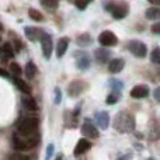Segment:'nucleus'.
I'll return each mask as SVG.
<instances>
[{
	"instance_id": "9d476101",
	"label": "nucleus",
	"mask_w": 160,
	"mask_h": 160,
	"mask_svg": "<svg viewBox=\"0 0 160 160\" xmlns=\"http://www.w3.org/2000/svg\"><path fill=\"white\" fill-rule=\"evenodd\" d=\"M91 149V142H88V138H82L78 141V143H76L75 146V150H73V155L75 156H82L83 153H86L87 150Z\"/></svg>"
},
{
	"instance_id": "473e14b6",
	"label": "nucleus",
	"mask_w": 160,
	"mask_h": 160,
	"mask_svg": "<svg viewBox=\"0 0 160 160\" xmlns=\"http://www.w3.org/2000/svg\"><path fill=\"white\" fill-rule=\"evenodd\" d=\"M52 155H53V145L51 143V145H48V148H47V158H45V160H49L52 158Z\"/></svg>"
},
{
	"instance_id": "dca6fc26",
	"label": "nucleus",
	"mask_w": 160,
	"mask_h": 160,
	"mask_svg": "<svg viewBox=\"0 0 160 160\" xmlns=\"http://www.w3.org/2000/svg\"><path fill=\"white\" fill-rule=\"evenodd\" d=\"M68 48H69V38H68V37H62L58 41V44H56V56L62 58V56L66 53Z\"/></svg>"
},
{
	"instance_id": "b1692460",
	"label": "nucleus",
	"mask_w": 160,
	"mask_h": 160,
	"mask_svg": "<svg viewBox=\"0 0 160 160\" xmlns=\"http://www.w3.org/2000/svg\"><path fill=\"white\" fill-rule=\"evenodd\" d=\"M110 84H111L112 91H117V93H121L122 88H124V82H121V80H118V79H111Z\"/></svg>"
},
{
	"instance_id": "393cba45",
	"label": "nucleus",
	"mask_w": 160,
	"mask_h": 160,
	"mask_svg": "<svg viewBox=\"0 0 160 160\" xmlns=\"http://www.w3.org/2000/svg\"><path fill=\"white\" fill-rule=\"evenodd\" d=\"M28 16H30L31 20H34V21H42L44 20V16H42L41 13H39L38 10H35V8H30L28 10Z\"/></svg>"
},
{
	"instance_id": "39448f33",
	"label": "nucleus",
	"mask_w": 160,
	"mask_h": 160,
	"mask_svg": "<svg viewBox=\"0 0 160 160\" xmlns=\"http://www.w3.org/2000/svg\"><path fill=\"white\" fill-rule=\"evenodd\" d=\"M87 88H88V83L86 82V80L76 79L69 83L66 91H68V96L69 97H79L80 94H83Z\"/></svg>"
},
{
	"instance_id": "bb28decb",
	"label": "nucleus",
	"mask_w": 160,
	"mask_h": 160,
	"mask_svg": "<svg viewBox=\"0 0 160 160\" xmlns=\"http://www.w3.org/2000/svg\"><path fill=\"white\" fill-rule=\"evenodd\" d=\"M119 96H121V93H117V91H112L111 94H108V97H107V100H105V102H107L108 105L115 104V102H118Z\"/></svg>"
},
{
	"instance_id": "f3484780",
	"label": "nucleus",
	"mask_w": 160,
	"mask_h": 160,
	"mask_svg": "<svg viewBox=\"0 0 160 160\" xmlns=\"http://www.w3.org/2000/svg\"><path fill=\"white\" fill-rule=\"evenodd\" d=\"M94 58L98 63H107L110 61V52L104 48H98V49L94 51Z\"/></svg>"
},
{
	"instance_id": "4468645a",
	"label": "nucleus",
	"mask_w": 160,
	"mask_h": 160,
	"mask_svg": "<svg viewBox=\"0 0 160 160\" xmlns=\"http://www.w3.org/2000/svg\"><path fill=\"white\" fill-rule=\"evenodd\" d=\"M124 66H125L124 59L114 58V59H111V61L108 62V72L112 73V75H117V73H119L122 69H124Z\"/></svg>"
},
{
	"instance_id": "7c9ffc66",
	"label": "nucleus",
	"mask_w": 160,
	"mask_h": 160,
	"mask_svg": "<svg viewBox=\"0 0 160 160\" xmlns=\"http://www.w3.org/2000/svg\"><path fill=\"white\" fill-rule=\"evenodd\" d=\"M8 160H31L28 156L22 155V153H13L8 156Z\"/></svg>"
},
{
	"instance_id": "c9c22d12",
	"label": "nucleus",
	"mask_w": 160,
	"mask_h": 160,
	"mask_svg": "<svg viewBox=\"0 0 160 160\" xmlns=\"http://www.w3.org/2000/svg\"><path fill=\"white\" fill-rule=\"evenodd\" d=\"M132 159V153H127V155L121 156V158H118L117 160H131Z\"/></svg>"
},
{
	"instance_id": "e433bc0d",
	"label": "nucleus",
	"mask_w": 160,
	"mask_h": 160,
	"mask_svg": "<svg viewBox=\"0 0 160 160\" xmlns=\"http://www.w3.org/2000/svg\"><path fill=\"white\" fill-rule=\"evenodd\" d=\"M149 3H152L155 6H160V0H149Z\"/></svg>"
},
{
	"instance_id": "f8f14e48",
	"label": "nucleus",
	"mask_w": 160,
	"mask_h": 160,
	"mask_svg": "<svg viewBox=\"0 0 160 160\" xmlns=\"http://www.w3.org/2000/svg\"><path fill=\"white\" fill-rule=\"evenodd\" d=\"M24 34H25V37H27L30 41L37 42L38 39H41L42 35H44V31L39 30V28H37V27H25L24 28Z\"/></svg>"
},
{
	"instance_id": "c756f323",
	"label": "nucleus",
	"mask_w": 160,
	"mask_h": 160,
	"mask_svg": "<svg viewBox=\"0 0 160 160\" xmlns=\"http://www.w3.org/2000/svg\"><path fill=\"white\" fill-rule=\"evenodd\" d=\"M91 2H93V0H76L75 4H76V7H78L79 10H84V8L87 7Z\"/></svg>"
},
{
	"instance_id": "423d86ee",
	"label": "nucleus",
	"mask_w": 160,
	"mask_h": 160,
	"mask_svg": "<svg viewBox=\"0 0 160 160\" xmlns=\"http://www.w3.org/2000/svg\"><path fill=\"white\" fill-rule=\"evenodd\" d=\"M127 48L133 56H136V58L142 59L148 55V47L143 44V42L138 41V39H132V41H129L128 45H127Z\"/></svg>"
},
{
	"instance_id": "7ed1b4c3",
	"label": "nucleus",
	"mask_w": 160,
	"mask_h": 160,
	"mask_svg": "<svg viewBox=\"0 0 160 160\" xmlns=\"http://www.w3.org/2000/svg\"><path fill=\"white\" fill-rule=\"evenodd\" d=\"M39 142V136L37 135L35 138H31L28 136L27 139H22V136L20 138L18 133L13 136V148L17 150V152H24V150H30L32 148H35Z\"/></svg>"
},
{
	"instance_id": "412c9836",
	"label": "nucleus",
	"mask_w": 160,
	"mask_h": 160,
	"mask_svg": "<svg viewBox=\"0 0 160 160\" xmlns=\"http://www.w3.org/2000/svg\"><path fill=\"white\" fill-rule=\"evenodd\" d=\"M146 18L148 20H160V7L155 6L146 10Z\"/></svg>"
},
{
	"instance_id": "1a4fd4ad",
	"label": "nucleus",
	"mask_w": 160,
	"mask_h": 160,
	"mask_svg": "<svg viewBox=\"0 0 160 160\" xmlns=\"http://www.w3.org/2000/svg\"><path fill=\"white\" fill-rule=\"evenodd\" d=\"M150 93V88L149 86L146 84H138L131 90V97L132 98H136V100H141V98H146Z\"/></svg>"
},
{
	"instance_id": "20e7f679",
	"label": "nucleus",
	"mask_w": 160,
	"mask_h": 160,
	"mask_svg": "<svg viewBox=\"0 0 160 160\" xmlns=\"http://www.w3.org/2000/svg\"><path fill=\"white\" fill-rule=\"evenodd\" d=\"M105 8H107V10L112 14V17L115 20L125 18V17L128 16V13H129V7H128V4L125 2H119V3L111 2L110 4H107V7H105Z\"/></svg>"
},
{
	"instance_id": "a211bd4d",
	"label": "nucleus",
	"mask_w": 160,
	"mask_h": 160,
	"mask_svg": "<svg viewBox=\"0 0 160 160\" xmlns=\"http://www.w3.org/2000/svg\"><path fill=\"white\" fill-rule=\"evenodd\" d=\"M21 102H22V105H24V108H27L28 111L38 110V104H37V101L30 96V94H25V97L21 98Z\"/></svg>"
},
{
	"instance_id": "58836bf2",
	"label": "nucleus",
	"mask_w": 160,
	"mask_h": 160,
	"mask_svg": "<svg viewBox=\"0 0 160 160\" xmlns=\"http://www.w3.org/2000/svg\"><path fill=\"white\" fill-rule=\"evenodd\" d=\"M55 160H63V156H62V155H58V156L55 158Z\"/></svg>"
},
{
	"instance_id": "72a5a7b5",
	"label": "nucleus",
	"mask_w": 160,
	"mask_h": 160,
	"mask_svg": "<svg viewBox=\"0 0 160 160\" xmlns=\"http://www.w3.org/2000/svg\"><path fill=\"white\" fill-rule=\"evenodd\" d=\"M152 32L160 35V22H155V24L152 25Z\"/></svg>"
},
{
	"instance_id": "0eeeda50",
	"label": "nucleus",
	"mask_w": 160,
	"mask_h": 160,
	"mask_svg": "<svg viewBox=\"0 0 160 160\" xmlns=\"http://www.w3.org/2000/svg\"><path fill=\"white\" fill-rule=\"evenodd\" d=\"M41 48H42V55H44L45 59L49 61L51 56H52V52H53V42H52V37L49 34L44 32V35L41 37Z\"/></svg>"
},
{
	"instance_id": "4c0bfd02",
	"label": "nucleus",
	"mask_w": 160,
	"mask_h": 160,
	"mask_svg": "<svg viewBox=\"0 0 160 160\" xmlns=\"http://www.w3.org/2000/svg\"><path fill=\"white\" fill-rule=\"evenodd\" d=\"M2 76L3 78H7V72H6L4 69H2Z\"/></svg>"
},
{
	"instance_id": "cd10ccee",
	"label": "nucleus",
	"mask_w": 160,
	"mask_h": 160,
	"mask_svg": "<svg viewBox=\"0 0 160 160\" xmlns=\"http://www.w3.org/2000/svg\"><path fill=\"white\" fill-rule=\"evenodd\" d=\"M10 70L14 76H21V66H20L18 63H16V62H13V63L10 65Z\"/></svg>"
},
{
	"instance_id": "4be33fe9",
	"label": "nucleus",
	"mask_w": 160,
	"mask_h": 160,
	"mask_svg": "<svg viewBox=\"0 0 160 160\" xmlns=\"http://www.w3.org/2000/svg\"><path fill=\"white\" fill-rule=\"evenodd\" d=\"M76 42H78L79 47H88V45L93 42V39H91V35H90V34H82V35L78 37Z\"/></svg>"
},
{
	"instance_id": "f704fd0d",
	"label": "nucleus",
	"mask_w": 160,
	"mask_h": 160,
	"mask_svg": "<svg viewBox=\"0 0 160 160\" xmlns=\"http://www.w3.org/2000/svg\"><path fill=\"white\" fill-rule=\"evenodd\" d=\"M153 97H155L156 101H159V102H160V87L155 88V91H153Z\"/></svg>"
},
{
	"instance_id": "2f4dec72",
	"label": "nucleus",
	"mask_w": 160,
	"mask_h": 160,
	"mask_svg": "<svg viewBox=\"0 0 160 160\" xmlns=\"http://www.w3.org/2000/svg\"><path fill=\"white\" fill-rule=\"evenodd\" d=\"M53 101H55V104H61L62 101V91L59 87H55V97H53Z\"/></svg>"
},
{
	"instance_id": "6ab92c4d",
	"label": "nucleus",
	"mask_w": 160,
	"mask_h": 160,
	"mask_svg": "<svg viewBox=\"0 0 160 160\" xmlns=\"http://www.w3.org/2000/svg\"><path fill=\"white\" fill-rule=\"evenodd\" d=\"M13 83L17 86V88H18L21 93H24V94H31V87L24 82V80L18 79V78H14V79H13Z\"/></svg>"
},
{
	"instance_id": "c85d7f7f",
	"label": "nucleus",
	"mask_w": 160,
	"mask_h": 160,
	"mask_svg": "<svg viewBox=\"0 0 160 160\" xmlns=\"http://www.w3.org/2000/svg\"><path fill=\"white\" fill-rule=\"evenodd\" d=\"M41 3L48 8H55V7H58L59 0H41Z\"/></svg>"
},
{
	"instance_id": "9b49d317",
	"label": "nucleus",
	"mask_w": 160,
	"mask_h": 160,
	"mask_svg": "<svg viewBox=\"0 0 160 160\" xmlns=\"http://www.w3.org/2000/svg\"><path fill=\"white\" fill-rule=\"evenodd\" d=\"M82 133L84 138H88V139L98 138V131H97V128L91 122H84L82 125Z\"/></svg>"
},
{
	"instance_id": "2eb2a0df",
	"label": "nucleus",
	"mask_w": 160,
	"mask_h": 160,
	"mask_svg": "<svg viewBox=\"0 0 160 160\" xmlns=\"http://www.w3.org/2000/svg\"><path fill=\"white\" fill-rule=\"evenodd\" d=\"M76 56H78V61H76V66H78V69L87 70L88 68H90V56H88L86 52H83V51H80Z\"/></svg>"
},
{
	"instance_id": "5701e85b",
	"label": "nucleus",
	"mask_w": 160,
	"mask_h": 160,
	"mask_svg": "<svg viewBox=\"0 0 160 160\" xmlns=\"http://www.w3.org/2000/svg\"><path fill=\"white\" fill-rule=\"evenodd\" d=\"M24 73H25V76H27V79H32L34 76L37 75V66H35V63H34V62H28V63L25 65Z\"/></svg>"
},
{
	"instance_id": "ddd939ff",
	"label": "nucleus",
	"mask_w": 160,
	"mask_h": 160,
	"mask_svg": "<svg viewBox=\"0 0 160 160\" xmlns=\"http://www.w3.org/2000/svg\"><path fill=\"white\" fill-rule=\"evenodd\" d=\"M94 119H96L97 125L100 127V129H107L108 125H110V115L105 111H98L94 115Z\"/></svg>"
},
{
	"instance_id": "f257e3e1",
	"label": "nucleus",
	"mask_w": 160,
	"mask_h": 160,
	"mask_svg": "<svg viewBox=\"0 0 160 160\" xmlns=\"http://www.w3.org/2000/svg\"><path fill=\"white\" fill-rule=\"evenodd\" d=\"M135 117L129 111H119L115 115L112 122V127L119 133H129L135 129Z\"/></svg>"
},
{
	"instance_id": "aec40b11",
	"label": "nucleus",
	"mask_w": 160,
	"mask_h": 160,
	"mask_svg": "<svg viewBox=\"0 0 160 160\" xmlns=\"http://www.w3.org/2000/svg\"><path fill=\"white\" fill-rule=\"evenodd\" d=\"M14 51L13 49V45L10 42H6V44L2 45V55H3V59H10L14 56Z\"/></svg>"
},
{
	"instance_id": "6e6552de",
	"label": "nucleus",
	"mask_w": 160,
	"mask_h": 160,
	"mask_svg": "<svg viewBox=\"0 0 160 160\" xmlns=\"http://www.w3.org/2000/svg\"><path fill=\"white\" fill-rule=\"evenodd\" d=\"M98 42L102 47H115L118 44V38L114 32L111 31H102L98 35Z\"/></svg>"
},
{
	"instance_id": "f03ea898",
	"label": "nucleus",
	"mask_w": 160,
	"mask_h": 160,
	"mask_svg": "<svg viewBox=\"0 0 160 160\" xmlns=\"http://www.w3.org/2000/svg\"><path fill=\"white\" fill-rule=\"evenodd\" d=\"M38 125H39V122L37 118H21L16 124V131L20 136L28 138V136H32L37 132Z\"/></svg>"
},
{
	"instance_id": "a878e982",
	"label": "nucleus",
	"mask_w": 160,
	"mask_h": 160,
	"mask_svg": "<svg viewBox=\"0 0 160 160\" xmlns=\"http://www.w3.org/2000/svg\"><path fill=\"white\" fill-rule=\"evenodd\" d=\"M150 61L155 65H160V48L159 47L153 48L152 53H150Z\"/></svg>"
}]
</instances>
